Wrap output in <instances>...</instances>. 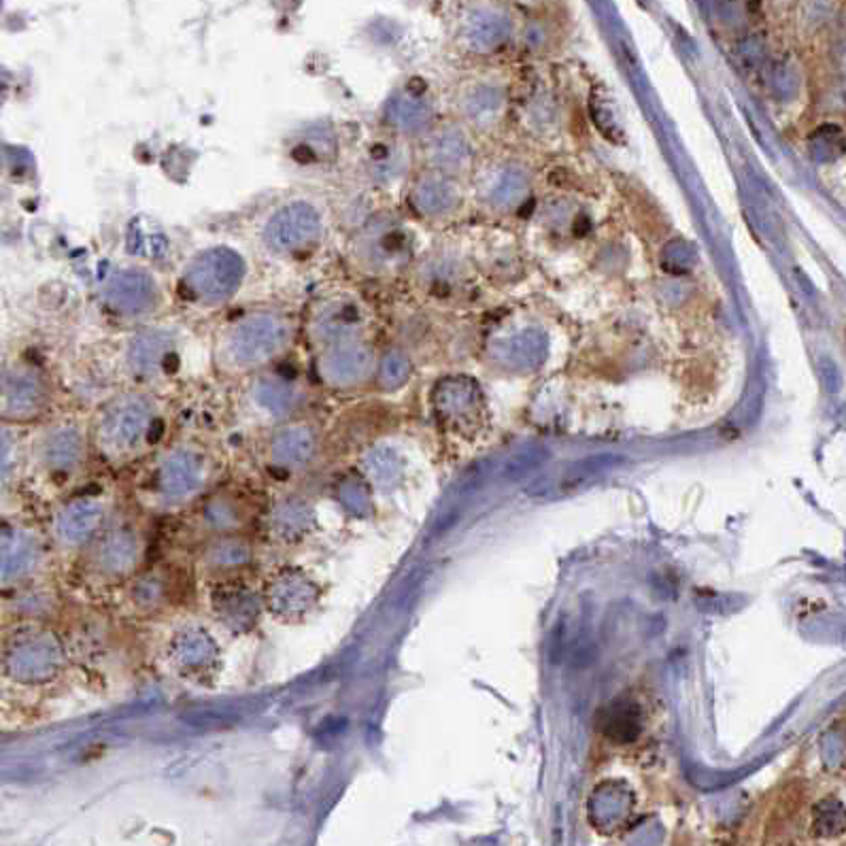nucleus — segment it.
<instances>
[{
	"instance_id": "obj_1",
	"label": "nucleus",
	"mask_w": 846,
	"mask_h": 846,
	"mask_svg": "<svg viewBox=\"0 0 846 846\" xmlns=\"http://www.w3.org/2000/svg\"><path fill=\"white\" fill-rule=\"evenodd\" d=\"M294 336L292 317L273 309H256L228 321L217 336L215 358L228 372L258 370L281 358Z\"/></svg>"
},
{
	"instance_id": "obj_2",
	"label": "nucleus",
	"mask_w": 846,
	"mask_h": 846,
	"mask_svg": "<svg viewBox=\"0 0 846 846\" xmlns=\"http://www.w3.org/2000/svg\"><path fill=\"white\" fill-rule=\"evenodd\" d=\"M247 264L236 249L215 245L198 251L183 266L181 290L202 307H219L236 296L243 287Z\"/></svg>"
},
{
	"instance_id": "obj_3",
	"label": "nucleus",
	"mask_w": 846,
	"mask_h": 846,
	"mask_svg": "<svg viewBox=\"0 0 846 846\" xmlns=\"http://www.w3.org/2000/svg\"><path fill=\"white\" fill-rule=\"evenodd\" d=\"M324 234V215L311 200H290L270 213L262 241L275 256H298L315 247Z\"/></svg>"
},
{
	"instance_id": "obj_4",
	"label": "nucleus",
	"mask_w": 846,
	"mask_h": 846,
	"mask_svg": "<svg viewBox=\"0 0 846 846\" xmlns=\"http://www.w3.org/2000/svg\"><path fill=\"white\" fill-rule=\"evenodd\" d=\"M105 307L122 319H139L154 313L160 304V285L145 268L115 270L100 290Z\"/></svg>"
},
{
	"instance_id": "obj_5",
	"label": "nucleus",
	"mask_w": 846,
	"mask_h": 846,
	"mask_svg": "<svg viewBox=\"0 0 846 846\" xmlns=\"http://www.w3.org/2000/svg\"><path fill=\"white\" fill-rule=\"evenodd\" d=\"M47 387L41 372L30 364H9L0 368V417L26 421L43 411Z\"/></svg>"
},
{
	"instance_id": "obj_6",
	"label": "nucleus",
	"mask_w": 846,
	"mask_h": 846,
	"mask_svg": "<svg viewBox=\"0 0 846 846\" xmlns=\"http://www.w3.org/2000/svg\"><path fill=\"white\" fill-rule=\"evenodd\" d=\"M319 377L332 385H349L358 381L370 366V351L347 338L319 349L317 355Z\"/></svg>"
},
{
	"instance_id": "obj_7",
	"label": "nucleus",
	"mask_w": 846,
	"mask_h": 846,
	"mask_svg": "<svg viewBox=\"0 0 846 846\" xmlns=\"http://www.w3.org/2000/svg\"><path fill=\"white\" fill-rule=\"evenodd\" d=\"M358 324V313L347 300H321L309 317V336L321 349L326 345L347 341L353 334V326Z\"/></svg>"
},
{
	"instance_id": "obj_8",
	"label": "nucleus",
	"mask_w": 846,
	"mask_h": 846,
	"mask_svg": "<svg viewBox=\"0 0 846 846\" xmlns=\"http://www.w3.org/2000/svg\"><path fill=\"white\" fill-rule=\"evenodd\" d=\"M173 353V334L162 328H147L132 338L128 345V362L130 366L151 375V372L162 368L166 360Z\"/></svg>"
},
{
	"instance_id": "obj_9",
	"label": "nucleus",
	"mask_w": 846,
	"mask_h": 846,
	"mask_svg": "<svg viewBox=\"0 0 846 846\" xmlns=\"http://www.w3.org/2000/svg\"><path fill=\"white\" fill-rule=\"evenodd\" d=\"M604 734L617 742H632L640 734V713L632 704H617L604 715Z\"/></svg>"
},
{
	"instance_id": "obj_10",
	"label": "nucleus",
	"mask_w": 846,
	"mask_h": 846,
	"mask_svg": "<svg viewBox=\"0 0 846 846\" xmlns=\"http://www.w3.org/2000/svg\"><path fill=\"white\" fill-rule=\"evenodd\" d=\"M292 398V389L285 381H268L260 387V400L266 402L268 409H283Z\"/></svg>"
},
{
	"instance_id": "obj_11",
	"label": "nucleus",
	"mask_w": 846,
	"mask_h": 846,
	"mask_svg": "<svg viewBox=\"0 0 846 846\" xmlns=\"http://www.w3.org/2000/svg\"><path fill=\"white\" fill-rule=\"evenodd\" d=\"M9 451H11V443L7 434L0 432V470H5L7 462H9Z\"/></svg>"
},
{
	"instance_id": "obj_12",
	"label": "nucleus",
	"mask_w": 846,
	"mask_h": 846,
	"mask_svg": "<svg viewBox=\"0 0 846 846\" xmlns=\"http://www.w3.org/2000/svg\"><path fill=\"white\" fill-rule=\"evenodd\" d=\"M0 98H3V79H0Z\"/></svg>"
}]
</instances>
